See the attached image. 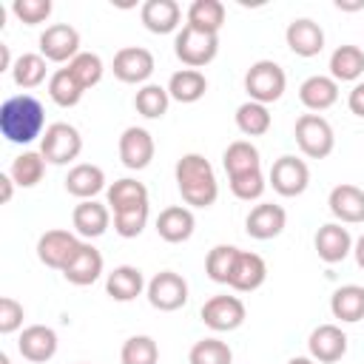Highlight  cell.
<instances>
[{
	"label": "cell",
	"instance_id": "cell-1",
	"mask_svg": "<svg viewBox=\"0 0 364 364\" xmlns=\"http://www.w3.org/2000/svg\"><path fill=\"white\" fill-rule=\"evenodd\" d=\"M0 134L9 142L28 145L46 134V111L37 97L17 94L0 105Z\"/></svg>",
	"mask_w": 364,
	"mask_h": 364
},
{
	"label": "cell",
	"instance_id": "cell-2",
	"mask_svg": "<svg viewBox=\"0 0 364 364\" xmlns=\"http://www.w3.org/2000/svg\"><path fill=\"white\" fill-rule=\"evenodd\" d=\"M173 176H176V188L185 199V205H193V208H210L219 196V182H216V173L210 168V162L202 156V154H185L176 168H173Z\"/></svg>",
	"mask_w": 364,
	"mask_h": 364
},
{
	"label": "cell",
	"instance_id": "cell-3",
	"mask_svg": "<svg viewBox=\"0 0 364 364\" xmlns=\"http://www.w3.org/2000/svg\"><path fill=\"white\" fill-rule=\"evenodd\" d=\"M284 85H287V77H284V68L273 60H259L247 68L245 74V91L253 102H276L282 94H284Z\"/></svg>",
	"mask_w": 364,
	"mask_h": 364
},
{
	"label": "cell",
	"instance_id": "cell-4",
	"mask_svg": "<svg viewBox=\"0 0 364 364\" xmlns=\"http://www.w3.org/2000/svg\"><path fill=\"white\" fill-rule=\"evenodd\" d=\"M173 51L188 68L199 71L219 54V34H210V31H202V28H193L185 23L173 40Z\"/></svg>",
	"mask_w": 364,
	"mask_h": 364
},
{
	"label": "cell",
	"instance_id": "cell-5",
	"mask_svg": "<svg viewBox=\"0 0 364 364\" xmlns=\"http://www.w3.org/2000/svg\"><path fill=\"white\" fill-rule=\"evenodd\" d=\"M296 145L301 148L304 156L324 159V156L333 154L336 134H333L330 122L321 114H301L296 119Z\"/></svg>",
	"mask_w": 364,
	"mask_h": 364
},
{
	"label": "cell",
	"instance_id": "cell-6",
	"mask_svg": "<svg viewBox=\"0 0 364 364\" xmlns=\"http://www.w3.org/2000/svg\"><path fill=\"white\" fill-rule=\"evenodd\" d=\"M80 151H82V136L68 122H51L40 139V154L51 165H68L80 156Z\"/></svg>",
	"mask_w": 364,
	"mask_h": 364
},
{
	"label": "cell",
	"instance_id": "cell-7",
	"mask_svg": "<svg viewBox=\"0 0 364 364\" xmlns=\"http://www.w3.org/2000/svg\"><path fill=\"white\" fill-rule=\"evenodd\" d=\"M145 290H148L151 307H156L162 313H173V310L185 307V301H188V282L173 270H159L148 282Z\"/></svg>",
	"mask_w": 364,
	"mask_h": 364
},
{
	"label": "cell",
	"instance_id": "cell-8",
	"mask_svg": "<svg viewBox=\"0 0 364 364\" xmlns=\"http://www.w3.org/2000/svg\"><path fill=\"white\" fill-rule=\"evenodd\" d=\"M270 185L282 196H299V193H304L307 185H310V168H307V162L299 159V156H290V154L279 156L273 162V168H270Z\"/></svg>",
	"mask_w": 364,
	"mask_h": 364
},
{
	"label": "cell",
	"instance_id": "cell-9",
	"mask_svg": "<svg viewBox=\"0 0 364 364\" xmlns=\"http://www.w3.org/2000/svg\"><path fill=\"white\" fill-rule=\"evenodd\" d=\"M245 316H247V310L239 296H210L202 304V321L216 333H230V330L242 327Z\"/></svg>",
	"mask_w": 364,
	"mask_h": 364
},
{
	"label": "cell",
	"instance_id": "cell-10",
	"mask_svg": "<svg viewBox=\"0 0 364 364\" xmlns=\"http://www.w3.org/2000/svg\"><path fill=\"white\" fill-rule=\"evenodd\" d=\"M80 239L68 230H46L40 239H37V256L46 267H54V270H65V264L77 256L80 250Z\"/></svg>",
	"mask_w": 364,
	"mask_h": 364
},
{
	"label": "cell",
	"instance_id": "cell-11",
	"mask_svg": "<svg viewBox=\"0 0 364 364\" xmlns=\"http://www.w3.org/2000/svg\"><path fill=\"white\" fill-rule=\"evenodd\" d=\"M40 54L51 63H71L80 54V34L68 23H54L40 34Z\"/></svg>",
	"mask_w": 364,
	"mask_h": 364
},
{
	"label": "cell",
	"instance_id": "cell-12",
	"mask_svg": "<svg viewBox=\"0 0 364 364\" xmlns=\"http://www.w3.org/2000/svg\"><path fill=\"white\" fill-rule=\"evenodd\" d=\"M154 54L142 46H125L114 54V77L122 82H145L154 74Z\"/></svg>",
	"mask_w": 364,
	"mask_h": 364
},
{
	"label": "cell",
	"instance_id": "cell-13",
	"mask_svg": "<svg viewBox=\"0 0 364 364\" xmlns=\"http://www.w3.org/2000/svg\"><path fill=\"white\" fill-rule=\"evenodd\" d=\"M154 151H156L154 136L145 128L131 125V128L122 131V136H119V159H122L125 168H131V171L148 168L151 159H154Z\"/></svg>",
	"mask_w": 364,
	"mask_h": 364
},
{
	"label": "cell",
	"instance_id": "cell-14",
	"mask_svg": "<svg viewBox=\"0 0 364 364\" xmlns=\"http://www.w3.org/2000/svg\"><path fill=\"white\" fill-rule=\"evenodd\" d=\"M17 350H20V355L26 361L46 364L57 353V333L51 327H46V324H28L17 338Z\"/></svg>",
	"mask_w": 364,
	"mask_h": 364
},
{
	"label": "cell",
	"instance_id": "cell-15",
	"mask_svg": "<svg viewBox=\"0 0 364 364\" xmlns=\"http://www.w3.org/2000/svg\"><path fill=\"white\" fill-rule=\"evenodd\" d=\"M310 358L318 364H333L347 353V336L336 324H318L307 338Z\"/></svg>",
	"mask_w": 364,
	"mask_h": 364
},
{
	"label": "cell",
	"instance_id": "cell-16",
	"mask_svg": "<svg viewBox=\"0 0 364 364\" xmlns=\"http://www.w3.org/2000/svg\"><path fill=\"white\" fill-rule=\"evenodd\" d=\"M284 225H287V213H284L282 205H273V202H262V205H256V208L247 213V219H245V230H247V236L262 239V242L279 236V233L284 230Z\"/></svg>",
	"mask_w": 364,
	"mask_h": 364
},
{
	"label": "cell",
	"instance_id": "cell-17",
	"mask_svg": "<svg viewBox=\"0 0 364 364\" xmlns=\"http://www.w3.org/2000/svg\"><path fill=\"white\" fill-rule=\"evenodd\" d=\"M327 205H330V213H333L338 222H344V225H358V222H364V191L355 188V185H350V182L336 185V188L330 191Z\"/></svg>",
	"mask_w": 364,
	"mask_h": 364
},
{
	"label": "cell",
	"instance_id": "cell-18",
	"mask_svg": "<svg viewBox=\"0 0 364 364\" xmlns=\"http://www.w3.org/2000/svg\"><path fill=\"white\" fill-rule=\"evenodd\" d=\"M284 40H287L290 51L299 54V57H316V54H321V48H324V31H321V26L313 23L310 17L293 20V23L287 26V31H284Z\"/></svg>",
	"mask_w": 364,
	"mask_h": 364
},
{
	"label": "cell",
	"instance_id": "cell-19",
	"mask_svg": "<svg viewBox=\"0 0 364 364\" xmlns=\"http://www.w3.org/2000/svg\"><path fill=\"white\" fill-rule=\"evenodd\" d=\"M353 250V236L347 228H341L338 222H327L316 230V253L318 259H324L327 264L344 262L347 253Z\"/></svg>",
	"mask_w": 364,
	"mask_h": 364
},
{
	"label": "cell",
	"instance_id": "cell-20",
	"mask_svg": "<svg viewBox=\"0 0 364 364\" xmlns=\"http://www.w3.org/2000/svg\"><path fill=\"white\" fill-rule=\"evenodd\" d=\"M100 273H102V253H100L91 242H82L80 250H77V256H74V259L65 264V270H63L65 282H71V284H77V287L94 284V282L100 279Z\"/></svg>",
	"mask_w": 364,
	"mask_h": 364
},
{
	"label": "cell",
	"instance_id": "cell-21",
	"mask_svg": "<svg viewBox=\"0 0 364 364\" xmlns=\"http://www.w3.org/2000/svg\"><path fill=\"white\" fill-rule=\"evenodd\" d=\"M267 279V264L259 253H250V250H239V259L233 264V273H230V287L239 290V293H253L264 284Z\"/></svg>",
	"mask_w": 364,
	"mask_h": 364
},
{
	"label": "cell",
	"instance_id": "cell-22",
	"mask_svg": "<svg viewBox=\"0 0 364 364\" xmlns=\"http://www.w3.org/2000/svg\"><path fill=\"white\" fill-rule=\"evenodd\" d=\"M193 228H196V219L185 205H171L156 216V233L171 245L188 242L193 236Z\"/></svg>",
	"mask_w": 364,
	"mask_h": 364
},
{
	"label": "cell",
	"instance_id": "cell-23",
	"mask_svg": "<svg viewBox=\"0 0 364 364\" xmlns=\"http://www.w3.org/2000/svg\"><path fill=\"white\" fill-rule=\"evenodd\" d=\"M142 26L154 34H171L179 20H182V9L176 0H145L139 9Z\"/></svg>",
	"mask_w": 364,
	"mask_h": 364
},
{
	"label": "cell",
	"instance_id": "cell-24",
	"mask_svg": "<svg viewBox=\"0 0 364 364\" xmlns=\"http://www.w3.org/2000/svg\"><path fill=\"white\" fill-rule=\"evenodd\" d=\"M71 222H74V230H77L80 236L97 239V236H102V233L108 230V225H111V208H108V205H100V202H94V199H85V202H80V205L74 208Z\"/></svg>",
	"mask_w": 364,
	"mask_h": 364
},
{
	"label": "cell",
	"instance_id": "cell-25",
	"mask_svg": "<svg viewBox=\"0 0 364 364\" xmlns=\"http://www.w3.org/2000/svg\"><path fill=\"white\" fill-rule=\"evenodd\" d=\"M299 100L310 111H327L338 100V82L324 74H313L299 85Z\"/></svg>",
	"mask_w": 364,
	"mask_h": 364
},
{
	"label": "cell",
	"instance_id": "cell-26",
	"mask_svg": "<svg viewBox=\"0 0 364 364\" xmlns=\"http://www.w3.org/2000/svg\"><path fill=\"white\" fill-rule=\"evenodd\" d=\"M105 188V173L100 165H88V162H80L68 171L65 176V191L77 199H94L100 191Z\"/></svg>",
	"mask_w": 364,
	"mask_h": 364
},
{
	"label": "cell",
	"instance_id": "cell-27",
	"mask_svg": "<svg viewBox=\"0 0 364 364\" xmlns=\"http://www.w3.org/2000/svg\"><path fill=\"white\" fill-rule=\"evenodd\" d=\"M105 290L114 301H134L142 290H145V279H142V270L134 267V264H119L108 273L105 279Z\"/></svg>",
	"mask_w": 364,
	"mask_h": 364
},
{
	"label": "cell",
	"instance_id": "cell-28",
	"mask_svg": "<svg viewBox=\"0 0 364 364\" xmlns=\"http://www.w3.org/2000/svg\"><path fill=\"white\" fill-rule=\"evenodd\" d=\"M330 313L338 321H361L364 318V287L361 284H344L330 296Z\"/></svg>",
	"mask_w": 364,
	"mask_h": 364
},
{
	"label": "cell",
	"instance_id": "cell-29",
	"mask_svg": "<svg viewBox=\"0 0 364 364\" xmlns=\"http://www.w3.org/2000/svg\"><path fill=\"white\" fill-rule=\"evenodd\" d=\"M208 91V80L202 71L196 68H182V71H173L171 80H168V94L171 100L176 102H196L202 100Z\"/></svg>",
	"mask_w": 364,
	"mask_h": 364
},
{
	"label": "cell",
	"instance_id": "cell-30",
	"mask_svg": "<svg viewBox=\"0 0 364 364\" xmlns=\"http://www.w3.org/2000/svg\"><path fill=\"white\" fill-rule=\"evenodd\" d=\"M222 165H225L228 179H230V176H242V173L259 171L262 159H259V151H256L253 142H247V139H236V142H230V145L225 148V154H222Z\"/></svg>",
	"mask_w": 364,
	"mask_h": 364
},
{
	"label": "cell",
	"instance_id": "cell-31",
	"mask_svg": "<svg viewBox=\"0 0 364 364\" xmlns=\"http://www.w3.org/2000/svg\"><path fill=\"white\" fill-rule=\"evenodd\" d=\"M364 74V51L358 46H338L330 54V77L338 82H353Z\"/></svg>",
	"mask_w": 364,
	"mask_h": 364
},
{
	"label": "cell",
	"instance_id": "cell-32",
	"mask_svg": "<svg viewBox=\"0 0 364 364\" xmlns=\"http://www.w3.org/2000/svg\"><path fill=\"white\" fill-rule=\"evenodd\" d=\"M139 205H148V188L142 182L125 176V179H117L108 188V208H111V213L131 210V208H139Z\"/></svg>",
	"mask_w": 364,
	"mask_h": 364
},
{
	"label": "cell",
	"instance_id": "cell-33",
	"mask_svg": "<svg viewBox=\"0 0 364 364\" xmlns=\"http://www.w3.org/2000/svg\"><path fill=\"white\" fill-rule=\"evenodd\" d=\"M270 125H273V117H270L267 105L247 100V102H242L236 108V128L245 136H264L270 131Z\"/></svg>",
	"mask_w": 364,
	"mask_h": 364
},
{
	"label": "cell",
	"instance_id": "cell-34",
	"mask_svg": "<svg viewBox=\"0 0 364 364\" xmlns=\"http://www.w3.org/2000/svg\"><path fill=\"white\" fill-rule=\"evenodd\" d=\"M188 26L219 34V28L225 26V3H219V0H193L188 6Z\"/></svg>",
	"mask_w": 364,
	"mask_h": 364
},
{
	"label": "cell",
	"instance_id": "cell-35",
	"mask_svg": "<svg viewBox=\"0 0 364 364\" xmlns=\"http://www.w3.org/2000/svg\"><path fill=\"white\" fill-rule=\"evenodd\" d=\"M82 94H85V88L77 82V77L68 71V65L65 68H57L51 74V80H48V97L60 108H74L82 100Z\"/></svg>",
	"mask_w": 364,
	"mask_h": 364
},
{
	"label": "cell",
	"instance_id": "cell-36",
	"mask_svg": "<svg viewBox=\"0 0 364 364\" xmlns=\"http://www.w3.org/2000/svg\"><path fill=\"white\" fill-rule=\"evenodd\" d=\"M9 173H11L14 185H20V188H34V185L43 179V173H46V159H43V154H37V151H23L20 156H14Z\"/></svg>",
	"mask_w": 364,
	"mask_h": 364
},
{
	"label": "cell",
	"instance_id": "cell-37",
	"mask_svg": "<svg viewBox=\"0 0 364 364\" xmlns=\"http://www.w3.org/2000/svg\"><path fill=\"white\" fill-rule=\"evenodd\" d=\"M168 105H171V94H168V88L154 85V82L142 85V88L136 91V97H134V108H136L145 119H159V117H165Z\"/></svg>",
	"mask_w": 364,
	"mask_h": 364
},
{
	"label": "cell",
	"instance_id": "cell-38",
	"mask_svg": "<svg viewBox=\"0 0 364 364\" xmlns=\"http://www.w3.org/2000/svg\"><path fill=\"white\" fill-rule=\"evenodd\" d=\"M46 57L43 54H20L11 65V77L20 88H37L43 80H46Z\"/></svg>",
	"mask_w": 364,
	"mask_h": 364
},
{
	"label": "cell",
	"instance_id": "cell-39",
	"mask_svg": "<svg viewBox=\"0 0 364 364\" xmlns=\"http://www.w3.org/2000/svg\"><path fill=\"white\" fill-rule=\"evenodd\" d=\"M236 259H239V247H236V245H216V247L208 253V259H205V273H208L216 284H228Z\"/></svg>",
	"mask_w": 364,
	"mask_h": 364
},
{
	"label": "cell",
	"instance_id": "cell-40",
	"mask_svg": "<svg viewBox=\"0 0 364 364\" xmlns=\"http://www.w3.org/2000/svg\"><path fill=\"white\" fill-rule=\"evenodd\" d=\"M119 361L122 364H156L159 347L151 336H131L119 350Z\"/></svg>",
	"mask_w": 364,
	"mask_h": 364
},
{
	"label": "cell",
	"instance_id": "cell-41",
	"mask_svg": "<svg viewBox=\"0 0 364 364\" xmlns=\"http://www.w3.org/2000/svg\"><path fill=\"white\" fill-rule=\"evenodd\" d=\"M188 364H233V353L219 338H202L191 347Z\"/></svg>",
	"mask_w": 364,
	"mask_h": 364
},
{
	"label": "cell",
	"instance_id": "cell-42",
	"mask_svg": "<svg viewBox=\"0 0 364 364\" xmlns=\"http://www.w3.org/2000/svg\"><path fill=\"white\" fill-rule=\"evenodd\" d=\"M68 71L77 77V82L88 91L91 85H97L100 80H102V60L97 57V54H91V51H80L71 63H68Z\"/></svg>",
	"mask_w": 364,
	"mask_h": 364
},
{
	"label": "cell",
	"instance_id": "cell-43",
	"mask_svg": "<svg viewBox=\"0 0 364 364\" xmlns=\"http://www.w3.org/2000/svg\"><path fill=\"white\" fill-rule=\"evenodd\" d=\"M145 225H148V205H139V208L114 213V230H117L122 239H134V236H139Z\"/></svg>",
	"mask_w": 364,
	"mask_h": 364
},
{
	"label": "cell",
	"instance_id": "cell-44",
	"mask_svg": "<svg viewBox=\"0 0 364 364\" xmlns=\"http://www.w3.org/2000/svg\"><path fill=\"white\" fill-rule=\"evenodd\" d=\"M230 191L236 199L242 202H250V199H259L264 193V176H262V168L259 171H250V173H242V176H230Z\"/></svg>",
	"mask_w": 364,
	"mask_h": 364
},
{
	"label": "cell",
	"instance_id": "cell-45",
	"mask_svg": "<svg viewBox=\"0 0 364 364\" xmlns=\"http://www.w3.org/2000/svg\"><path fill=\"white\" fill-rule=\"evenodd\" d=\"M11 11L17 14L20 23L37 26V23L48 20V14H51V0H14V3H11Z\"/></svg>",
	"mask_w": 364,
	"mask_h": 364
},
{
	"label": "cell",
	"instance_id": "cell-46",
	"mask_svg": "<svg viewBox=\"0 0 364 364\" xmlns=\"http://www.w3.org/2000/svg\"><path fill=\"white\" fill-rule=\"evenodd\" d=\"M23 316L26 313H23V304L17 299H11V296H3L0 299V333L3 336L20 330L23 327Z\"/></svg>",
	"mask_w": 364,
	"mask_h": 364
},
{
	"label": "cell",
	"instance_id": "cell-47",
	"mask_svg": "<svg viewBox=\"0 0 364 364\" xmlns=\"http://www.w3.org/2000/svg\"><path fill=\"white\" fill-rule=\"evenodd\" d=\"M347 105H350V111H353L355 117L364 119V82H355V85H353V91H350V97H347Z\"/></svg>",
	"mask_w": 364,
	"mask_h": 364
},
{
	"label": "cell",
	"instance_id": "cell-48",
	"mask_svg": "<svg viewBox=\"0 0 364 364\" xmlns=\"http://www.w3.org/2000/svg\"><path fill=\"white\" fill-rule=\"evenodd\" d=\"M0 188H3L0 202H11V191H14V179H11V173H0Z\"/></svg>",
	"mask_w": 364,
	"mask_h": 364
},
{
	"label": "cell",
	"instance_id": "cell-49",
	"mask_svg": "<svg viewBox=\"0 0 364 364\" xmlns=\"http://www.w3.org/2000/svg\"><path fill=\"white\" fill-rule=\"evenodd\" d=\"M14 63H11V54H9V46L6 43H0V71H6V68H11Z\"/></svg>",
	"mask_w": 364,
	"mask_h": 364
},
{
	"label": "cell",
	"instance_id": "cell-50",
	"mask_svg": "<svg viewBox=\"0 0 364 364\" xmlns=\"http://www.w3.org/2000/svg\"><path fill=\"white\" fill-rule=\"evenodd\" d=\"M353 253H355V262H358V267L364 270V236H358V239H355V245H353Z\"/></svg>",
	"mask_w": 364,
	"mask_h": 364
},
{
	"label": "cell",
	"instance_id": "cell-51",
	"mask_svg": "<svg viewBox=\"0 0 364 364\" xmlns=\"http://www.w3.org/2000/svg\"><path fill=\"white\" fill-rule=\"evenodd\" d=\"M336 9H341V11H358V9H364V0H355V3H344V0H336Z\"/></svg>",
	"mask_w": 364,
	"mask_h": 364
},
{
	"label": "cell",
	"instance_id": "cell-52",
	"mask_svg": "<svg viewBox=\"0 0 364 364\" xmlns=\"http://www.w3.org/2000/svg\"><path fill=\"white\" fill-rule=\"evenodd\" d=\"M287 364H316L313 358H307V355H296V358H290Z\"/></svg>",
	"mask_w": 364,
	"mask_h": 364
},
{
	"label": "cell",
	"instance_id": "cell-53",
	"mask_svg": "<svg viewBox=\"0 0 364 364\" xmlns=\"http://www.w3.org/2000/svg\"><path fill=\"white\" fill-rule=\"evenodd\" d=\"M0 364H11V361H9V355H6V353H0Z\"/></svg>",
	"mask_w": 364,
	"mask_h": 364
}]
</instances>
